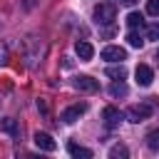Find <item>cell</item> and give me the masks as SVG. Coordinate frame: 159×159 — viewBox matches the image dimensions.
Here are the masks:
<instances>
[{"instance_id":"cell-17","label":"cell","mask_w":159,"mask_h":159,"mask_svg":"<svg viewBox=\"0 0 159 159\" xmlns=\"http://www.w3.org/2000/svg\"><path fill=\"white\" fill-rule=\"evenodd\" d=\"M127 42H129V47H137V50H139V47L144 45V40H142V37H139V35H137L134 30H132V32L127 35Z\"/></svg>"},{"instance_id":"cell-1","label":"cell","mask_w":159,"mask_h":159,"mask_svg":"<svg viewBox=\"0 0 159 159\" xmlns=\"http://www.w3.org/2000/svg\"><path fill=\"white\" fill-rule=\"evenodd\" d=\"M114 17H117L114 2H99V5H94V22L97 25H112Z\"/></svg>"},{"instance_id":"cell-10","label":"cell","mask_w":159,"mask_h":159,"mask_svg":"<svg viewBox=\"0 0 159 159\" xmlns=\"http://www.w3.org/2000/svg\"><path fill=\"white\" fill-rule=\"evenodd\" d=\"M75 52H77V57H80V60H84V62H87V60H92L94 47H92L87 40H77V42H75Z\"/></svg>"},{"instance_id":"cell-11","label":"cell","mask_w":159,"mask_h":159,"mask_svg":"<svg viewBox=\"0 0 159 159\" xmlns=\"http://www.w3.org/2000/svg\"><path fill=\"white\" fill-rule=\"evenodd\" d=\"M67 152H70L75 159H89V157H92V149H87V147L77 144V142H70V144H67Z\"/></svg>"},{"instance_id":"cell-20","label":"cell","mask_w":159,"mask_h":159,"mask_svg":"<svg viewBox=\"0 0 159 159\" xmlns=\"http://www.w3.org/2000/svg\"><path fill=\"white\" fill-rule=\"evenodd\" d=\"M7 62V45L5 42H0V67Z\"/></svg>"},{"instance_id":"cell-22","label":"cell","mask_w":159,"mask_h":159,"mask_svg":"<svg viewBox=\"0 0 159 159\" xmlns=\"http://www.w3.org/2000/svg\"><path fill=\"white\" fill-rule=\"evenodd\" d=\"M119 2H122V5H134L137 0H119Z\"/></svg>"},{"instance_id":"cell-7","label":"cell","mask_w":159,"mask_h":159,"mask_svg":"<svg viewBox=\"0 0 159 159\" xmlns=\"http://www.w3.org/2000/svg\"><path fill=\"white\" fill-rule=\"evenodd\" d=\"M84 112H87V104H84V102H80V104H72V107H67V109L62 112V117H60V119H62L65 124H72V122H75V119H80Z\"/></svg>"},{"instance_id":"cell-12","label":"cell","mask_w":159,"mask_h":159,"mask_svg":"<svg viewBox=\"0 0 159 159\" xmlns=\"http://www.w3.org/2000/svg\"><path fill=\"white\" fill-rule=\"evenodd\" d=\"M127 25H129L132 30L142 27V25H144V15H142V12H129V15H127Z\"/></svg>"},{"instance_id":"cell-9","label":"cell","mask_w":159,"mask_h":159,"mask_svg":"<svg viewBox=\"0 0 159 159\" xmlns=\"http://www.w3.org/2000/svg\"><path fill=\"white\" fill-rule=\"evenodd\" d=\"M0 132L10 134L12 139H17V137H20V127H17V122H15L12 117H0Z\"/></svg>"},{"instance_id":"cell-15","label":"cell","mask_w":159,"mask_h":159,"mask_svg":"<svg viewBox=\"0 0 159 159\" xmlns=\"http://www.w3.org/2000/svg\"><path fill=\"white\" fill-rule=\"evenodd\" d=\"M109 157H112V159H117V157H119V159H127V157H129V149H127L124 144H114V147L109 149Z\"/></svg>"},{"instance_id":"cell-3","label":"cell","mask_w":159,"mask_h":159,"mask_svg":"<svg viewBox=\"0 0 159 159\" xmlns=\"http://www.w3.org/2000/svg\"><path fill=\"white\" fill-rule=\"evenodd\" d=\"M72 84H75V89H80V92H97V89H99V82H97L94 77H89V75H77V77L72 80Z\"/></svg>"},{"instance_id":"cell-16","label":"cell","mask_w":159,"mask_h":159,"mask_svg":"<svg viewBox=\"0 0 159 159\" xmlns=\"http://www.w3.org/2000/svg\"><path fill=\"white\" fill-rule=\"evenodd\" d=\"M147 147H149L152 152H159V129H152V132L147 134Z\"/></svg>"},{"instance_id":"cell-18","label":"cell","mask_w":159,"mask_h":159,"mask_svg":"<svg viewBox=\"0 0 159 159\" xmlns=\"http://www.w3.org/2000/svg\"><path fill=\"white\" fill-rule=\"evenodd\" d=\"M147 15L159 17V0H147Z\"/></svg>"},{"instance_id":"cell-23","label":"cell","mask_w":159,"mask_h":159,"mask_svg":"<svg viewBox=\"0 0 159 159\" xmlns=\"http://www.w3.org/2000/svg\"><path fill=\"white\" fill-rule=\"evenodd\" d=\"M157 62H159V50H157Z\"/></svg>"},{"instance_id":"cell-14","label":"cell","mask_w":159,"mask_h":159,"mask_svg":"<svg viewBox=\"0 0 159 159\" xmlns=\"http://www.w3.org/2000/svg\"><path fill=\"white\" fill-rule=\"evenodd\" d=\"M109 94L112 97H127V84L119 80V82H114V84H109Z\"/></svg>"},{"instance_id":"cell-2","label":"cell","mask_w":159,"mask_h":159,"mask_svg":"<svg viewBox=\"0 0 159 159\" xmlns=\"http://www.w3.org/2000/svg\"><path fill=\"white\" fill-rule=\"evenodd\" d=\"M152 109H154V104L152 102H142V104H132L129 109H127V117H129V122H134V124H139V122H144L149 114H152Z\"/></svg>"},{"instance_id":"cell-8","label":"cell","mask_w":159,"mask_h":159,"mask_svg":"<svg viewBox=\"0 0 159 159\" xmlns=\"http://www.w3.org/2000/svg\"><path fill=\"white\" fill-rule=\"evenodd\" d=\"M35 144H37V149H42V152H55V149H57L55 139H52L50 134H45V132H35Z\"/></svg>"},{"instance_id":"cell-19","label":"cell","mask_w":159,"mask_h":159,"mask_svg":"<svg viewBox=\"0 0 159 159\" xmlns=\"http://www.w3.org/2000/svg\"><path fill=\"white\" fill-rule=\"evenodd\" d=\"M147 37L149 40H159V22H154V25L147 27Z\"/></svg>"},{"instance_id":"cell-4","label":"cell","mask_w":159,"mask_h":159,"mask_svg":"<svg viewBox=\"0 0 159 159\" xmlns=\"http://www.w3.org/2000/svg\"><path fill=\"white\" fill-rule=\"evenodd\" d=\"M102 119H104V127L107 129H114V127H119V122L124 119V114L117 109V107H104V112H102Z\"/></svg>"},{"instance_id":"cell-21","label":"cell","mask_w":159,"mask_h":159,"mask_svg":"<svg viewBox=\"0 0 159 159\" xmlns=\"http://www.w3.org/2000/svg\"><path fill=\"white\" fill-rule=\"evenodd\" d=\"M37 109H40L42 114H47V104H45V99H37Z\"/></svg>"},{"instance_id":"cell-5","label":"cell","mask_w":159,"mask_h":159,"mask_svg":"<svg viewBox=\"0 0 159 159\" xmlns=\"http://www.w3.org/2000/svg\"><path fill=\"white\" fill-rule=\"evenodd\" d=\"M102 60H107V62H122V60H127V50L117 47V45H107L102 50Z\"/></svg>"},{"instance_id":"cell-13","label":"cell","mask_w":159,"mask_h":159,"mask_svg":"<svg viewBox=\"0 0 159 159\" xmlns=\"http://www.w3.org/2000/svg\"><path fill=\"white\" fill-rule=\"evenodd\" d=\"M107 77H112V80H124V77H127V67H124V65L107 67Z\"/></svg>"},{"instance_id":"cell-6","label":"cell","mask_w":159,"mask_h":159,"mask_svg":"<svg viewBox=\"0 0 159 159\" xmlns=\"http://www.w3.org/2000/svg\"><path fill=\"white\" fill-rule=\"evenodd\" d=\"M134 77H137V84H139V87H149L152 80H154V70H152L149 65H137Z\"/></svg>"}]
</instances>
